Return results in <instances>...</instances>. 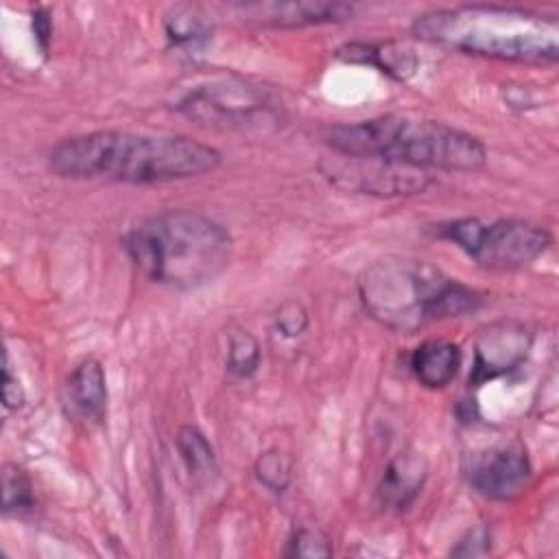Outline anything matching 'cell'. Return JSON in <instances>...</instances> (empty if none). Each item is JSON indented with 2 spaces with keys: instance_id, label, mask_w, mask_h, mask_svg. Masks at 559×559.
<instances>
[{
  "instance_id": "cell-1",
  "label": "cell",
  "mask_w": 559,
  "mask_h": 559,
  "mask_svg": "<svg viewBox=\"0 0 559 559\" xmlns=\"http://www.w3.org/2000/svg\"><path fill=\"white\" fill-rule=\"evenodd\" d=\"M221 153L186 135H144L92 131L55 144L48 166L66 179H111L122 183H164L218 168Z\"/></svg>"
},
{
  "instance_id": "cell-2",
  "label": "cell",
  "mask_w": 559,
  "mask_h": 559,
  "mask_svg": "<svg viewBox=\"0 0 559 559\" xmlns=\"http://www.w3.org/2000/svg\"><path fill=\"white\" fill-rule=\"evenodd\" d=\"M415 37L474 57L513 63H555L559 22L531 9L461 4L432 9L413 20Z\"/></svg>"
},
{
  "instance_id": "cell-3",
  "label": "cell",
  "mask_w": 559,
  "mask_h": 559,
  "mask_svg": "<svg viewBox=\"0 0 559 559\" xmlns=\"http://www.w3.org/2000/svg\"><path fill=\"white\" fill-rule=\"evenodd\" d=\"M122 249L151 282L192 290L227 269L234 240L225 225L201 212L166 210L131 227Z\"/></svg>"
},
{
  "instance_id": "cell-4",
  "label": "cell",
  "mask_w": 559,
  "mask_h": 559,
  "mask_svg": "<svg viewBox=\"0 0 559 559\" xmlns=\"http://www.w3.org/2000/svg\"><path fill=\"white\" fill-rule=\"evenodd\" d=\"M325 144L356 159H380L408 168L472 173L487 164L483 142L450 124L400 114L328 127Z\"/></svg>"
},
{
  "instance_id": "cell-5",
  "label": "cell",
  "mask_w": 559,
  "mask_h": 559,
  "mask_svg": "<svg viewBox=\"0 0 559 559\" xmlns=\"http://www.w3.org/2000/svg\"><path fill=\"white\" fill-rule=\"evenodd\" d=\"M365 310L384 328L413 334L435 321L474 312L483 295L439 266L402 255L373 260L358 277Z\"/></svg>"
},
{
  "instance_id": "cell-6",
  "label": "cell",
  "mask_w": 559,
  "mask_h": 559,
  "mask_svg": "<svg viewBox=\"0 0 559 559\" xmlns=\"http://www.w3.org/2000/svg\"><path fill=\"white\" fill-rule=\"evenodd\" d=\"M439 236L454 242L478 266L491 271L522 269L546 253L552 242L548 229L520 218L485 223L465 216L439 225Z\"/></svg>"
},
{
  "instance_id": "cell-7",
  "label": "cell",
  "mask_w": 559,
  "mask_h": 559,
  "mask_svg": "<svg viewBox=\"0 0 559 559\" xmlns=\"http://www.w3.org/2000/svg\"><path fill=\"white\" fill-rule=\"evenodd\" d=\"M179 109L203 127L260 129L277 120V111L264 94L249 85H199L183 96Z\"/></svg>"
},
{
  "instance_id": "cell-8",
  "label": "cell",
  "mask_w": 559,
  "mask_h": 559,
  "mask_svg": "<svg viewBox=\"0 0 559 559\" xmlns=\"http://www.w3.org/2000/svg\"><path fill=\"white\" fill-rule=\"evenodd\" d=\"M474 491L489 500H513L533 476V467L522 443H502L478 454L467 472Z\"/></svg>"
},
{
  "instance_id": "cell-9",
  "label": "cell",
  "mask_w": 559,
  "mask_h": 559,
  "mask_svg": "<svg viewBox=\"0 0 559 559\" xmlns=\"http://www.w3.org/2000/svg\"><path fill=\"white\" fill-rule=\"evenodd\" d=\"M531 345V334L526 325L515 321H502L483 332L476 343L474 369L469 373V382L483 384L496 376H502L515 369Z\"/></svg>"
},
{
  "instance_id": "cell-10",
  "label": "cell",
  "mask_w": 559,
  "mask_h": 559,
  "mask_svg": "<svg viewBox=\"0 0 559 559\" xmlns=\"http://www.w3.org/2000/svg\"><path fill=\"white\" fill-rule=\"evenodd\" d=\"M63 402L68 415L74 419L94 426L100 424L107 415V378L98 360H81L68 376L63 389Z\"/></svg>"
},
{
  "instance_id": "cell-11",
  "label": "cell",
  "mask_w": 559,
  "mask_h": 559,
  "mask_svg": "<svg viewBox=\"0 0 559 559\" xmlns=\"http://www.w3.org/2000/svg\"><path fill=\"white\" fill-rule=\"evenodd\" d=\"M426 474H428V465L421 454L417 452L397 454L395 459L389 461V465L382 472V478L378 485L380 502L393 509H406L419 496Z\"/></svg>"
},
{
  "instance_id": "cell-12",
  "label": "cell",
  "mask_w": 559,
  "mask_h": 559,
  "mask_svg": "<svg viewBox=\"0 0 559 559\" xmlns=\"http://www.w3.org/2000/svg\"><path fill=\"white\" fill-rule=\"evenodd\" d=\"M258 11V17L273 26H306V24H330L352 17L354 7L345 2H323V0H293V2H271L249 7Z\"/></svg>"
},
{
  "instance_id": "cell-13",
  "label": "cell",
  "mask_w": 559,
  "mask_h": 559,
  "mask_svg": "<svg viewBox=\"0 0 559 559\" xmlns=\"http://www.w3.org/2000/svg\"><path fill=\"white\" fill-rule=\"evenodd\" d=\"M408 365L419 384L443 389L454 380L461 367V349L452 341L428 338L413 349Z\"/></svg>"
},
{
  "instance_id": "cell-14",
  "label": "cell",
  "mask_w": 559,
  "mask_h": 559,
  "mask_svg": "<svg viewBox=\"0 0 559 559\" xmlns=\"http://www.w3.org/2000/svg\"><path fill=\"white\" fill-rule=\"evenodd\" d=\"M336 57L349 61V63H369L376 66L380 72L404 81L411 76L417 68V59L393 44H365V41H352L336 50Z\"/></svg>"
},
{
  "instance_id": "cell-15",
  "label": "cell",
  "mask_w": 559,
  "mask_h": 559,
  "mask_svg": "<svg viewBox=\"0 0 559 559\" xmlns=\"http://www.w3.org/2000/svg\"><path fill=\"white\" fill-rule=\"evenodd\" d=\"M164 31L173 46H199L210 39L212 24L190 7H175L164 15Z\"/></svg>"
},
{
  "instance_id": "cell-16",
  "label": "cell",
  "mask_w": 559,
  "mask_h": 559,
  "mask_svg": "<svg viewBox=\"0 0 559 559\" xmlns=\"http://www.w3.org/2000/svg\"><path fill=\"white\" fill-rule=\"evenodd\" d=\"M177 450L181 454V461L186 463L188 472L192 476H207L216 469V454L212 443L207 441V437L203 435L201 428L186 424L177 430L175 437Z\"/></svg>"
},
{
  "instance_id": "cell-17",
  "label": "cell",
  "mask_w": 559,
  "mask_h": 559,
  "mask_svg": "<svg viewBox=\"0 0 559 559\" xmlns=\"http://www.w3.org/2000/svg\"><path fill=\"white\" fill-rule=\"evenodd\" d=\"M35 507V493L33 483L28 474L17 463H4L2 465V511L9 513H22L31 511Z\"/></svg>"
},
{
  "instance_id": "cell-18",
  "label": "cell",
  "mask_w": 559,
  "mask_h": 559,
  "mask_svg": "<svg viewBox=\"0 0 559 559\" xmlns=\"http://www.w3.org/2000/svg\"><path fill=\"white\" fill-rule=\"evenodd\" d=\"M260 367V343L247 330H231L227 341V369L238 378L255 376Z\"/></svg>"
},
{
  "instance_id": "cell-19",
  "label": "cell",
  "mask_w": 559,
  "mask_h": 559,
  "mask_svg": "<svg viewBox=\"0 0 559 559\" xmlns=\"http://www.w3.org/2000/svg\"><path fill=\"white\" fill-rule=\"evenodd\" d=\"M253 472H255V478H258L260 485H264L273 493H282L290 485L293 461L286 452L273 448V450H266L258 456V461L253 465Z\"/></svg>"
},
{
  "instance_id": "cell-20",
  "label": "cell",
  "mask_w": 559,
  "mask_h": 559,
  "mask_svg": "<svg viewBox=\"0 0 559 559\" xmlns=\"http://www.w3.org/2000/svg\"><path fill=\"white\" fill-rule=\"evenodd\" d=\"M332 552V539L323 531L310 526L295 528L284 550L286 557H330Z\"/></svg>"
},
{
  "instance_id": "cell-21",
  "label": "cell",
  "mask_w": 559,
  "mask_h": 559,
  "mask_svg": "<svg viewBox=\"0 0 559 559\" xmlns=\"http://www.w3.org/2000/svg\"><path fill=\"white\" fill-rule=\"evenodd\" d=\"M308 310L301 301L288 299L275 310V328L286 338H297L308 330Z\"/></svg>"
},
{
  "instance_id": "cell-22",
  "label": "cell",
  "mask_w": 559,
  "mask_h": 559,
  "mask_svg": "<svg viewBox=\"0 0 559 559\" xmlns=\"http://www.w3.org/2000/svg\"><path fill=\"white\" fill-rule=\"evenodd\" d=\"M491 546V533L487 526H476L472 531H467V535L456 544V548H452V555L456 557H476V555H485Z\"/></svg>"
},
{
  "instance_id": "cell-23",
  "label": "cell",
  "mask_w": 559,
  "mask_h": 559,
  "mask_svg": "<svg viewBox=\"0 0 559 559\" xmlns=\"http://www.w3.org/2000/svg\"><path fill=\"white\" fill-rule=\"evenodd\" d=\"M26 395L24 386L20 384V378L13 376L11 365H9V354H4V365H2V404L7 411H17L22 408Z\"/></svg>"
},
{
  "instance_id": "cell-24",
  "label": "cell",
  "mask_w": 559,
  "mask_h": 559,
  "mask_svg": "<svg viewBox=\"0 0 559 559\" xmlns=\"http://www.w3.org/2000/svg\"><path fill=\"white\" fill-rule=\"evenodd\" d=\"M33 33L37 37V44L41 48V52H48V41H50V33H52V24L50 17L44 9H35L33 11Z\"/></svg>"
}]
</instances>
